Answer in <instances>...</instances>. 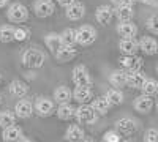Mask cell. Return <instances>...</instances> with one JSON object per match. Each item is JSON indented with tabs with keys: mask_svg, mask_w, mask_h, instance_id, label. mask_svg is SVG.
Here are the masks:
<instances>
[{
	"mask_svg": "<svg viewBox=\"0 0 158 142\" xmlns=\"http://www.w3.org/2000/svg\"><path fill=\"white\" fill-rule=\"evenodd\" d=\"M29 18V11L22 3L16 2V3H11L10 8H8V19L15 24H21V22H25Z\"/></svg>",
	"mask_w": 158,
	"mask_h": 142,
	"instance_id": "6da1fadb",
	"label": "cell"
},
{
	"mask_svg": "<svg viewBox=\"0 0 158 142\" xmlns=\"http://www.w3.org/2000/svg\"><path fill=\"white\" fill-rule=\"evenodd\" d=\"M22 60L29 68H41L44 63V54L38 49H29L24 52Z\"/></svg>",
	"mask_w": 158,
	"mask_h": 142,
	"instance_id": "7a4b0ae2",
	"label": "cell"
},
{
	"mask_svg": "<svg viewBox=\"0 0 158 142\" xmlns=\"http://www.w3.org/2000/svg\"><path fill=\"white\" fill-rule=\"evenodd\" d=\"M76 36H77V44L81 46H90L97 40V32L94 27L90 25H82L76 30Z\"/></svg>",
	"mask_w": 158,
	"mask_h": 142,
	"instance_id": "3957f363",
	"label": "cell"
},
{
	"mask_svg": "<svg viewBox=\"0 0 158 142\" xmlns=\"http://www.w3.org/2000/svg\"><path fill=\"white\" fill-rule=\"evenodd\" d=\"M74 117L81 122V123H94L97 120V111L92 108V104H81L77 109H76V114Z\"/></svg>",
	"mask_w": 158,
	"mask_h": 142,
	"instance_id": "277c9868",
	"label": "cell"
},
{
	"mask_svg": "<svg viewBox=\"0 0 158 142\" xmlns=\"http://www.w3.org/2000/svg\"><path fill=\"white\" fill-rule=\"evenodd\" d=\"M115 130L120 133V136H130L133 134L138 130V125L133 119L130 117H123V119H118L115 122Z\"/></svg>",
	"mask_w": 158,
	"mask_h": 142,
	"instance_id": "5b68a950",
	"label": "cell"
},
{
	"mask_svg": "<svg viewBox=\"0 0 158 142\" xmlns=\"http://www.w3.org/2000/svg\"><path fill=\"white\" fill-rule=\"evenodd\" d=\"M73 82L76 87H89L90 85V74L85 67L79 65L73 70Z\"/></svg>",
	"mask_w": 158,
	"mask_h": 142,
	"instance_id": "8992f818",
	"label": "cell"
},
{
	"mask_svg": "<svg viewBox=\"0 0 158 142\" xmlns=\"http://www.w3.org/2000/svg\"><path fill=\"white\" fill-rule=\"evenodd\" d=\"M118 62L128 71H141V68L144 65V60L141 57H136V55H123V57H120Z\"/></svg>",
	"mask_w": 158,
	"mask_h": 142,
	"instance_id": "52a82bcc",
	"label": "cell"
},
{
	"mask_svg": "<svg viewBox=\"0 0 158 142\" xmlns=\"http://www.w3.org/2000/svg\"><path fill=\"white\" fill-rule=\"evenodd\" d=\"M33 8H35V14L38 18H48L56 11V6L51 0H38Z\"/></svg>",
	"mask_w": 158,
	"mask_h": 142,
	"instance_id": "ba28073f",
	"label": "cell"
},
{
	"mask_svg": "<svg viewBox=\"0 0 158 142\" xmlns=\"http://www.w3.org/2000/svg\"><path fill=\"white\" fill-rule=\"evenodd\" d=\"M133 106H135V109H136L138 112L147 114V112H150V109L153 108V99H152V96L142 93L141 96H138V98L135 99Z\"/></svg>",
	"mask_w": 158,
	"mask_h": 142,
	"instance_id": "9c48e42d",
	"label": "cell"
},
{
	"mask_svg": "<svg viewBox=\"0 0 158 142\" xmlns=\"http://www.w3.org/2000/svg\"><path fill=\"white\" fill-rule=\"evenodd\" d=\"M95 16H97V21L101 24V25H108L112 18H114V10L108 5H101L97 8V13H95Z\"/></svg>",
	"mask_w": 158,
	"mask_h": 142,
	"instance_id": "30bf717a",
	"label": "cell"
},
{
	"mask_svg": "<svg viewBox=\"0 0 158 142\" xmlns=\"http://www.w3.org/2000/svg\"><path fill=\"white\" fill-rule=\"evenodd\" d=\"M147 77L141 71H127V85L131 88H141Z\"/></svg>",
	"mask_w": 158,
	"mask_h": 142,
	"instance_id": "8fae6325",
	"label": "cell"
},
{
	"mask_svg": "<svg viewBox=\"0 0 158 142\" xmlns=\"http://www.w3.org/2000/svg\"><path fill=\"white\" fill-rule=\"evenodd\" d=\"M118 49L122 51L123 55H135L139 49V43H136L133 38H122L118 43Z\"/></svg>",
	"mask_w": 158,
	"mask_h": 142,
	"instance_id": "7c38bea8",
	"label": "cell"
},
{
	"mask_svg": "<svg viewBox=\"0 0 158 142\" xmlns=\"http://www.w3.org/2000/svg\"><path fill=\"white\" fill-rule=\"evenodd\" d=\"M35 109L40 115H49V114H52V111H54V101L46 98V96H41V98L36 99Z\"/></svg>",
	"mask_w": 158,
	"mask_h": 142,
	"instance_id": "4fadbf2b",
	"label": "cell"
},
{
	"mask_svg": "<svg viewBox=\"0 0 158 142\" xmlns=\"http://www.w3.org/2000/svg\"><path fill=\"white\" fill-rule=\"evenodd\" d=\"M5 142H18L22 139V130L16 125H10L3 128V134H2Z\"/></svg>",
	"mask_w": 158,
	"mask_h": 142,
	"instance_id": "5bb4252c",
	"label": "cell"
},
{
	"mask_svg": "<svg viewBox=\"0 0 158 142\" xmlns=\"http://www.w3.org/2000/svg\"><path fill=\"white\" fill-rule=\"evenodd\" d=\"M15 112L19 119H27L32 115L33 112V106H32V103L27 101V99H19L16 103V108H15Z\"/></svg>",
	"mask_w": 158,
	"mask_h": 142,
	"instance_id": "9a60e30c",
	"label": "cell"
},
{
	"mask_svg": "<svg viewBox=\"0 0 158 142\" xmlns=\"http://www.w3.org/2000/svg\"><path fill=\"white\" fill-rule=\"evenodd\" d=\"M85 14V8L82 3H79V2H74L73 5L67 6V18L70 21H79V19H82Z\"/></svg>",
	"mask_w": 158,
	"mask_h": 142,
	"instance_id": "2e32d148",
	"label": "cell"
},
{
	"mask_svg": "<svg viewBox=\"0 0 158 142\" xmlns=\"http://www.w3.org/2000/svg\"><path fill=\"white\" fill-rule=\"evenodd\" d=\"M139 49L142 52H146L147 55H155L156 51H158V43L152 36H144L139 41Z\"/></svg>",
	"mask_w": 158,
	"mask_h": 142,
	"instance_id": "e0dca14e",
	"label": "cell"
},
{
	"mask_svg": "<svg viewBox=\"0 0 158 142\" xmlns=\"http://www.w3.org/2000/svg\"><path fill=\"white\" fill-rule=\"evenodd\" d=\"M114 13L120 22H130L135 16V11H133V6L131 5H117Z\"/></svg>",
	"mask_w": 158,
	"mask_h": 142,
	"instance_id": "ac0fdd59",
	"label": "cell"
},
{
	"mask_svg": "<svg viewBox=\"0 0 158 142\" xmlns=\"http://www.w3.org/2000/svg\"><path fill=\"white\" fill-rule=\"evenodd\" d=\"M117 33L122 38H133L138 33V27L131 21L130 22H120L117 25Z\"/></svg>",
	"mask_w": 158,
	"mask_h": 142,
	"instance_id": "d6986e66",
	"label": "cell"
},
{
	"mask_svg": "<svg viewBox=\"0 0 158 142\" xmlns=\"http://www.w3.org/2000/svg\"><path fill=\"white\" fill-rule=\"evenodd\" d=\"M76 55V51H74V46H63L56 52V59L60 62V63H67L70 62L73 57Z\"/></svg>",
	"mask_w": 158,
	"mask_h": 142,
	"instance_id": "ffe728a7",
	"label": "cell"
},
{
	"mask_svg": "<svg viewBox=\"0 0 158 142\" xmlns=\"http://www.w3.org/2000/svg\"><path fill=\"white\" fill-rule=\"evenodd\" d=\"M10 90H11V93L15 95L16 98H24L25 95L29 93V87H27V84L22 82V81H19V79H16V81H13V82H11Z\"/></svg>",
	"mask_w": 158,
	"mask_h": 142,
	"instance_id": "44dd1931",
	"label": "cell"
},
{
	"mask_svg": "<svg viewBox=\"0 0 158 142\" xmlns=\"http://www.w3.org/2000/svg\"><path fill=\"white\" fill-rule=\"evenodd\" d=\"M73 93H71V90L68 87H65V85H60L56 88V92H54V99L59 103V104H63V103H68L71 99Z\"/></svg>",
	"mask_w": 158,
	"mask_h": 142,
	"instance_id": "7402d4cb",
	"label": "cell"
},
{
	"mask_svg": "<svg viewBox=\"0 0 158 142\" xmlns=\"http://www.w3.org/2000/svg\"><path fill=\"white\" fill-rule=\"evenodd\" d=\"M44 43L48 44V47L51 49V52L56 55V52L62 47V41H60V35L59 33H48L44 36Z\"/></svg>",
	"mask_w": 158,
	"mask_h": 142,
	"instance_id": "603a6c76",
	"label": "cell"
},
{
	"mask_svg": "<svg viewBox=\"0 0 158 142\" xmlns=\"http://www.w3.org/2000/svg\"><path fill=\"white\" fill-rule=\"evenodd\" d=\"M73 98L74 101L84 104V103H87L92 98V90L89 87H76V90L73 92Z\"/></svg>",
	"mask_w": 158,
	"mask_h": 142,
	"instance_id": "cb8c5ba5",
	"label": "cell"
},
{
	"mask_svg": "<svg viewBox=\"0 0 158 142\" xmlns=\"http://www.w3.org/2000/svg\"><path fill=\"white\" fill-rule=\"evenodd\" d=\"M65 137L70 142H77L84 137V131H82V128H79L77 125H70L67 133H65Z\"/></svg>",
	"mask_w": 158,
	"mask_h": 142,
	"instance_id": "d4e9b609",
	"label": "cell"
},
{
	"mask_svg": "<svg viewBox=\"0 0 158 142\" xmlns=\"http://www.w3.org/2000/svg\"><path fill=\"white\" fill-rule=\"evenodd\" d=\"M92 108L97 111V114H106L111 108V103L106 96H98L97 99H94V103H92Z\"/></svg>",
	"mask_w": 158,
	"mask_h": 142,
	"instance_id": "484cf974",
	"label": "cell"
},
{
	"mask_svg": "<svg viewBox=\"0 0 158 142\" xmlns=\"http://www.w3.org/2000/svg\"><path fill=\"white\" fill-rule=\"evenodd\" d=\"M109 81H111V84L114 87H123V85H127V71H123V70L112 71Z\"/></svg>",
	"mask_w": 158,
	"mask_h": 142,
	"instance_id": "4316f807",
	"label": "cell"
},
{
	"mask_svg": "<svg viewBox=\"0 0 158 142\" xmlns=\"http://www.w3.org/2000/svg\"><path fill=\"white\" fill-rule=\"evenodd\" d=\"M60 41L63 46H74L77 43V36H76V30L74 29H67L63 30L60 35Z\"/></svg>",
	"mask_w": 158,
	"mask_h": 142,
	"instance_id": "83f0119b",
	"label": "cell"
},
{
	"mask_svg": "<svg viewBox=\"0 0 158 142\" xmlns=\"http://www.w3.org/2000/svg\"><path fill=\"white\" fill-rule=\"evenodd\" d=\"M74 114H76V109H73L68 103L59 104V109H57V117H59V119H62V120H70V119H73Z\"/></svg>",
	"mask_w": 158,
	"mask_h": 142,
	"instance_id": "f1b7e54d",
	"label": "cell"
},
{
	"mask_svg": "<svg viewBox=\"0 0 158 142\" xmlns=\"http://www.w3.org/2000/svg\"><path fill=\"white\" fill-rule=\"evenodd\" d=\"M106 98L109 99L111 103V106H118V104H122L123 103V95L120 90H117V88H111L106 92Z\"/></svg>",
	"mask_w": 158,
	"mask_h": 142,
	"instance_id": "f546056e",
	"label": "cell"
},
{
	"mask_svg": "<svg viewBox=\"0 0 158 142\" xmlns=\"http://www.w3.org/2000/svg\"><path fill=\"white\" fill-rule=\"evenodd\" d=\"M15 27L11 25H3L0 27V41L2 43H10V41H15Z\"/></svg>",
	"mask_w": 158,
	"mask_h": 142,
	"instance_id": "4dcf8cb0",
	"label": "cell"
},
{
	"mask_svg": "<svg viewBox=\"0 0 158 142\" xmlns=\"http://www.w3.org/2000/svg\"><path fill=\"white\" fill-rule=\"evenodd\" d=\"M142 93L144 95H149V96H153L158 93V82L153 81V79H146V82H144V85L141 87Z\"/></svg>",
	"mask_w": 158,
	"mask_h": 142,
	"instance_id": "1f68e13d",
	"label": "cell"
},
{
	"mask_svg": "<svg viewBox=\"0 0 158 142\" xmlns=\"http://www.w3.org/2000/svg\"><path fill=\"white\" fill-rule=\"evenodd\" d=\"M10 125H15V114L10 111H3L0 112V126L6 128Z\"/></svg>",
	"mask_w": 158,
	"mask_h": 142,
	"instance_id": "d6a6232c",
	"label": "cell"
},
{
	"mask_svg": "<svg viewBox=\"0 0 158 142\" xmlns=\"http://www.w3.org/2000/svg\"><path fill=\"white\" fill-rule=\"evenodd\" d=\"M147 29H149L152 33L158 35V14H153V16L149 18V21H147Z\"/></svg>",
	"mask_w": 158,
	"mask_h": 142,
	"instance_id": "836d02e7",
	"label": "cell"
},
{
	"mask_svg": "<svg viewBox=\"0 0 158 142\" xmlns=\"http://www.w3.org/2000/svg\"><path fill=\"white\" fill-rule=\"evenodd\" d=\"M29 38V30L24 29V27H19L15 30V40L16 41H25Z\"/></svg>",
	"mask_w": 158,
	"mask_h": 142,
	"instance_id": "e575fe53",
	"label": "cell"
},
{
	"mask_svg": "<svg viewBox=\"0 0 158 142\" xmlns=\"http://www.w3.org/2000/svg\"><path fill=\"white\" fill-rule=\"evenodd\" d=\"M144 142H158V130H153V128L147 130L144 134Z\"/></svg>",
	"mask_w": 158,
	"mask_h": 142,
	"instance_id": "d590c367",
	"label": "cell"
},
{
	"mask_svg": "<svg viewBox=\"0 0 158 142\" xmlns=\"http://www.w3.org/2000/svg\"><path fill=\"white\" fill-rule=\"evenodd\" d=\"M104 140H108V142H118L120 140V133H118L117 130L115 131H106L103 136Z\"/></svg>",
	"mask_w": 158,
	"mask_h": 142,
	"instance_id": "8d00e7d4",
	"label": "cell"
},
{
	"mask_svg": "<svg viewBox=\"0 0 158 142\" xmlns=\"http://www.w3.org/2000/svg\"><path fill=\"white\" fill-rule=\"evenodd\" d=\"M112 2L117 5H133L136 0H112Z\"/></svg>",
	"mask_w": 158,
	"mask_h": 142,
	"instance_id": "74e56055",
	"label": "cell"
},
{
	"mask_svg": "<svg viewBox=\"0 0 158 142\" xmlns=\"http://www.w3.org/2000/svg\"><path fill=\"white\" fill-rule=\"evenodd\" d=\"M76 2V0H59V3L62 5V6H70V5H73Z\"/></svg>",
	"mask_w": 158,
	"mask_h": 142,
	"instance_id": "f35d334b",
	"label": "cell"
},
{
	"mask_svg": "<svg viewBox=\"0 0 158 142\" xmlns=\"http://www.w3.org/2000/svg\"><path fill=\"white\" fill-rule=\"evenodd\" d=\"M138 2L146 3V5H153V3H155V0H138Z\"/></svg>",
	"mask_w": 158,
	"mask_h": 142,
	"instance_id": "ab89813d",
	"label": "cell"
},
{
	"mask_svg": "<svg viewBox=\"0 0 158 142\" xmlns=\"http://www.w3.org/2000/svg\"><path fill=\"white\" fill-rule=\"evenodd\" d=\"M8 3V0H0V8H2V6H5Z\"/></svg>",
	"mask_w": 158,
	"mask_h": 142,
	"instance_id": "60d3db41",
	"label": "cell"
},
{
	"mask_svg": "<svg viewBox=\"0 0 158 142\" xmlns=\"http://www.w3.org/2000/svg\"><path fill=\"white\" fill-rule=\"evenodd\" d=\"M18 142H30V140H27V139H21V140H18Z\"/></svg>",
	"mask_w": 158,
	"mask_h": 142,
	"instance_id": "b9f144b4",
	"label": "cell"
},
{
	"mask_svg": "<svg viewBox=\"0 0 158 142\" xmlns=\"http://www.w3.org/2000/svg\"><path fill=\"white\" fill-rule=\"evenodd\" d=\"M118 142H130V140H127V139H120V140H118Z\"/></svg>",
	"mask_w": 158,
	"mask_h": 142,
	"instance_id": "7bdbcfd3",
	"label": "cell"
},
{
	"mask_svg": "<svg viewBox=\"0 0 158 142\" xmlns=\"http://www.w3.org/2000/svg\"><path fill=\"white\" fill-rule=\"evenodd\" d=\"M0 104H2V96H0Z\"/></svg>",
	"mask_w": 158,
	"mask_h": 142,
	"instance_id": "ee69618b",
	"label": "cell"
},
{
	"mask_svg": "<svg viewBox=\"0 0 158 142\" xmlns=\"http://www.w3.org/2000/svg\"><path fill=\"white\" fill-rule=\"evenodd\" d=\"M101 142H108V140H104V139H103V140H101Z\"/></svg>",
	"mask_w": 158,
	"mask_h": 142,
	"instance_id": "f6af8a7d",
	"label": "cell"
},
{
	"mask_svg": "<svg viewBox=\"0 0 158 142\" xmlns=\"http://www.w3.org/2000/svg\"><path fill=\"white\" fill-rule=\"evenodd\" d=\"M156 111H158V103H156Z\"/></svg>",
	"mask_w": 158,
	"mask_h": 142,
	"instance_id": "bcb514c9",
	"label": "cell"
},
{
	"mask_svg": "<svg viewBox=\"0 0 158 142\" xmlns=\"http://www.w3.org/2000/svg\"><path fill=\"white\" fill-rule=\"evenodd\" d=\"M156 73H158V65H156Z\"/></svg>",
	"mask_w": 158,
	"mask_h": 142,
	"instance_id": "7dc6e473",
	"label": "cell"
},
{
	"mask_svg": "<svg viewBox=\"0 0 158 142\" xmlns=\"http://www.w3.org/2000/svg\"><path fill=\"white\" fill-rule=\"evenodd\" d=\"M85 142H92V140H85Z\"/></svg>",
	"mask_w": 158,
	"mask_h": 142,
	"instance_id": "c3c4849f",
	"label": "cell"
}]
</instances>
